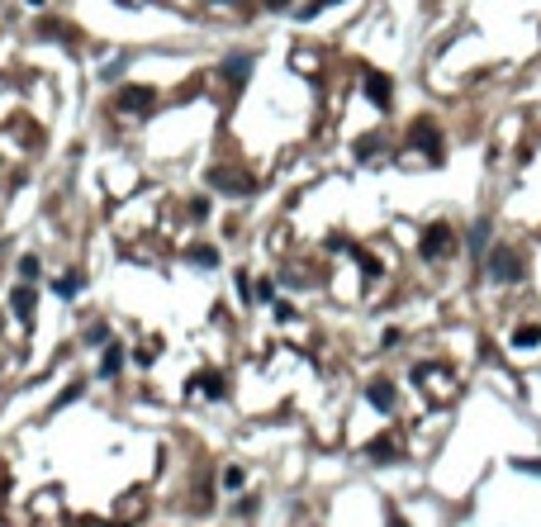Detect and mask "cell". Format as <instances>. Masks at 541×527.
I'll list each match as a JSON object with an SVG mask.
<instances>
[{
    "instance_id": "obj_4",
    "label": "cell",
    "mask_w": 541,
    "mask_h": 527,
    "mask_svg": "<svg viewBox=\"0 0 541 527\" xmlns=\"http://www.w3.org/2000/svg\"><path fill=\"white\" fill-rule=\"evenodd\" d=\"M518 271H523V261H518L508 247H494L489 252V276L494 280H518Z\"/></svg>"
},
{
    "instance_id": "obj_21",
    "label": "cell",
    "mask_w": 541,
    "mask_h": 527,
    "mask_svg": "<svg viewBox=\"0 0 541 527\" xmlns=\"http://www.w3.org/2000/svg\"><path fill=\"white\" fill-rule=\"evenodd\" d=\"M389 527H409V523H404V518H399V513H389Z\"/></svg>"
},
{
    "instance_id": "obj_8",
    "label": "cell",
    "mask_w": 541,
    "mask_h": 527,
    "mask_svg": "<svg viewBox=\"0 0 541 527\" xmlns=\"http://www.w3.org/2000/svg\"><path fill=\"white\" fill-rule=\"evenodd\" d=\"M465 242H470V252H489V219H479L475 228H470V233H465Z\"/></svg>"
},
{
    "instance_id": "obj_12",
    "label": "cell",
    "mask_w": 541,
    "mask_h": 527,
    "mask_svg": "<svg viewBox=\"0 0 541 527\" xmlns=\"http://www.w3.org/2000/svg\"><path fill=\"white\" fill-rule=\"evenodd\" d=\"M195 261H200V266H214V261H219V252H214V247H195Z\"/></svg>"
},
{
    "instance_id": "obj_9",
    "label": "cell",
    "mask_w": 541,
    "mask_h": 527,
    "mask_svg": "<svg viewBox=\"0 0 541 527\" xmlns=\"http://www.w3.org/2000/svg\"><path fill=\"white\" fill-rule=\"evenodd\" d=\"M370 404H375V409H385V414H389V409H394V385L375 380V385H370Z\"/></svg>"
},
{
    "instance_id": "obj_17",
    "label": "cell",
    "mask_w": 541,
    "mask_h": 527,
    "mask_svg": "<svg viewBox=\"0 0 541 527\" xmlns=\"http://www.w3.org/2000/svg\"><path fill=\"white\" fill-rule=\"evenodd\" d=\"M29 304H33L29 290H15V309H19V314H29Z\"/></svg>"
},
{
    "instance_id": "obj_19",
    "label": "cell",
    "mask_w": 541,
    "mask_h": 527,
    "mask_svg": "<svg viewBox=\"0 0 541 527\" xmlns=\"http://www.w3.org/2000/svg\"><path fill=\"white\" fill-rule=\"evenodd\" d=\"M76 290H81L76 276H72V280H57V295H76Z\"/></svg>"
},
{
    "instance_id": "obj_7",
    "label": "cell",
    "mask_w": 541,
    "mask_h": 527,
    "mask_svg": "<svg viewBox=\"0 0 541 527\" xmlns=\"http://www.w3.org/2000/svg\"><path fill=\"white\" fill-rule=\"evenodd\" d=\"M119 105H124V110H147V105H152V91H147V86H128V91H119Z\"/></svg>"
},
{
    "instance_id": "obj_20",
    "label": "cell",
    "mask_w": 541,
    "mask_h": 527,
    "mask_svg": "<svg viewBox=\"0 0 541 527\" xmlns=\"http://www.w3.org/2000/svg\"><path fill=\"white\" fill-rule=\"evenodd\" d=\"M518 470H527V475H541V461H518Z\"/></svg>"
},
{
    "instance_id": "obj_5",
    "label": "cell",
    "mask_w": 541,
    "mask_h": 527,
    "mask_svg": "<svg viewBox=\"0 0 541 527\" xmlns=\"http://www.w3.org/2000/svg\"><path fill=\"white\" fill-rule=\"evenodd\" d=\"M247 72H252V57H247V52L223 57V81H228V86H242V81H247Z\"/></svg>"
},
{
    "instance_id": "obj_16",
    "label": "cell",
    "mask_w": 541,
    "mask_h": 527,
    "mask_svg": "<svg viewBox=\"0 0 541 527\" xmlns=\"http://www.w3.org/2000/svg\"><path fill=\"white\" fill-rule=\"evenodd\" d=\"M19 276H24V280H33V276H38V261H33V256H24V261H19Z\"/></svg>"
},
{
    "instance_id": "obj_2",
    "label": "cell",
    "mask_w": 541,
    "mask_h": 527,
    "mask_svg": "<svg viewBox=\"0 0 541 527\" xmlns=\"http://www.w3.org/2000/svg\"><path fill=\"white\" fill-rule=\"evenodd\" d=\"M409 143H414L418 152H428V157H442V128L432 124V119H418V124L409 128Z\"/></svg>"
},
{
    "instance_id": "obj_13",
    "label": "cell",
    "mask_w": 541,
    "mask_h": 527,
    "mask_svg": "<svg viewBox=\"0 0 541 527\" xmlns=\"http://www.w3.org/2000/svg\"><path fill=\"white\" fill-rule=\"evenodd\" d=\"M200 385H205V395H209V400H219V395H223V380H219V375H205Z\"/></svg>"
},
{
    "instance_id": "obj_6",
    "label": "cell",
    "mask_w": 541,
    "mask_h": 527,
    "mask_svg": "<svg viewBox=\"0 0 541 527\" xmlns=\"http://www.w3.org/2000/svg\"><path fill=\"white\" fill-rule=\"evenodd\" d=\"M366 96L380 105V110H389V100H394V91H389V81L380 76V72H366Z\"/></svg>"
},
{
    "instance_id": "obj_15",
    "label": "cell",
    "mask_w": 541,
    "mask_h": 527,
    "mask_svg": "<svg viewBox=\"0 0 541 527\" xmlns=\"http://www.w3.org/2000/svg\"><path fill=\"white\" fill-rule=\"evenodd\" d=\"M375 147H380L375 138H361V143H356V157H375Z\"/></svg>"
},
{
    "instance_id": "obj_18",
    "label": "cell",
    "mask_w": 541,
    "mask_h": 527,
    "mask_svg": "<svg viewBox=\"0 0 541 527\" xmlns=\"http://www.w3.org/2000/svg\"><path fill=\"white\" fill-rule=\"evenodd\" d=\"M114 370H119V347L105 351V375H114Z\"/></svg>"
},
{
    "instance_id": "obj_14",
    "label": "cell",
    "mask_w": 541,
    "mask_h": 527,
    "mask_svg": "<svg viewBox=\"0 0 541 527\" xmlns=\"http://www.w3.org/2000/svg\"><path fill=\"white\" fill-rule=\"evenodd\" d=\"M328 5H337V0H309V5H304L300 15H304V19H314V15H319V10H328Z\"/></svg>"
},
{
    "instance_id": "obj_1",
    "label": "cell",
    "mask_w": 541,
    "mask_h": 527,
    "mask_svg": "<svg viewBox=\"0 0 541 527\" xmlns=\"http://www.w3.org/2000/svg\"><path fill=\"white\" fill-rule=\"evenodd\" d=\"M451 247H456V242H451V228H446V224H428V228H423V242H418V252L428 256V261H442Z\"/></svg>"
},
{
    "instance_id": "obj_11",
    "label": "cell",
    "mask_w": 541,
    "mask_h": 527,
    "mask_svg": "<svg viewBox=\"0 0 541 527\" xmlns=\"http://www.w3.org/2000/svg\"><path fill=\"white\" fill-rule=\"evenodd\" d=\"M513 342H518V347H537L541 342V323H523V328L513 333Z\"/></svg>"
},
{
    "instance_id": "obj_3",
    "label": "cell",
    "mask_w": 541,
    "mask_h": 527,
    "mask_svg": "<svg viewBox=\"0 0 541 527\" xmlns=\"http://www.w3.org/2000/svg\"><path fill=\"white\" fill-rule=\"evenodd\" d=\"M209 186H219V191H233V195H247L256 186L247 171H233V166H214L209 171Z\"/></svg>"
},
{
    "instance_id": "obj_10",
    "label": "cell",
    "mask_w": 541,
    "mask_h": 527,
    "mask_svg": "<svg viewBox=\"0 0 541 527\" xmlns=\"http://www.w3.org/2000/svg\"><path fill=\"white\" fill-rule=\"evenodd\" d=\"M370 461H394L399 456V447H394V437H375V442H370Z\"/></svg>"
}]
</instances>
